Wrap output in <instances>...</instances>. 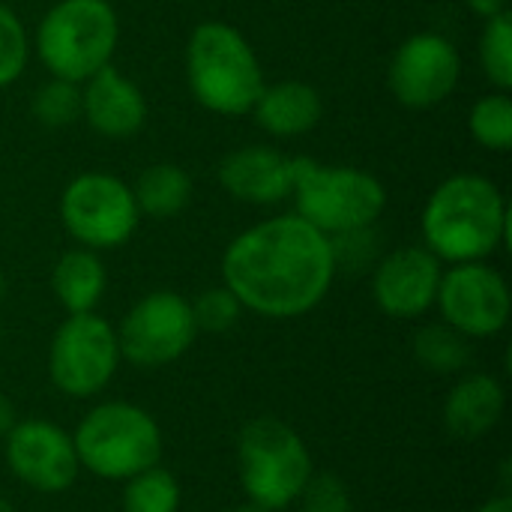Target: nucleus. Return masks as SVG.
<instances>
[{
  "label": "nucleus",
  "instance_id": "obj_12",
  "mask_svg": "<svg viewBox=\"0 0 512 512\" xmlns=\"http://www.w3.org/2000/svg\"><path fill=\"white\" fill-rule=\"evenodd\" d=\"M462 78L459 48L432 30L408 36L390 57L387 87L405 108L426 111L453 96Z\"/></svg>",
  "mask_w": 512,
  "mask_h": 512
},
{
  "label": "nucleus",
  "instance_id": "obj_1",
  "mask_svg": "<svg viewBox=\"0 0 512 512\" xmlns=\"http://www.w3.org/2000/svg\"><path fill=\"white\" fill-rule=\"evenodd\" d=\"M333 243L297 213L240 231L222 255V285L252 315L291 321L324 303L336 279Z\"/></svg>",
  "mask_w": 512,
  "mask_h": 512
},
{
  "label": "nucleus",
  "instance_id": "obj_30",
  "mask_svg": "<svg viewBox=\"0 0 512 512\" xmlns=\"http://www.w3.org/2000/svg\"><path fill=\"white\" fill-rule=\"evenodd\" d=\"M465 3H468V9H471L477 18H483V21L510 12V0H465Z\"/></svg>",
  "mask_w": 512,
  "mask_h": 512
},
{
  "label": "nucleus",
  "instance_id": "obj_9",
  "mask_svg": "<svg viewBox=\"0 0 512 512\" xmlns=\"http://www.w3.org/2000/svg\"><path fill=\"white\" fill-rule=\"evenodd\" d=\"M120 363L117 330L96 312L66 315L48 345V378L69 399L99 396L114 381Z\"/></svg>",
  "mask_w": 512,
  "mask_h": 512
},
{
  "label": "nucleus",
  "instance_id": "obj_10",
  "mask_svg": "<svg viewBox=\"0 0 512 512\" xmlns=\"http://www.w3.org/2000/svg\"><path fill=\"white\" fill-rule=\"evenodd\" d=\"M114 330L120 357L144 372L177 363L198 339L192 306L177 291L144 294Z\"/></svg>",
  "mask_w": 512,
  "mask_h": 512
},
{
  "label": "nucleus",
  "instance_id": "obj_22",
  "mask_svg": "<svg viewBox=\"0 0 512 512\" xmlns=\"http://www.w3.org/2000/svg\"><path fill=\"white\" fill-rule=\"evenodd\" d=\"M180 498L177 477L159 462L123 483L120 504L123 512H180Z\"/></svg>",
  "mask_w": 512,
  "mask_h": 512
},
{
  "label": "nucleus",
  "instance_id": "obj_27",
  "mask_svg": "<svg viewBox=\"0 0 512 512\" xmlns=\"http://www.w3.org/2000/svg\"><path fill=\"white\" fill-rule=\"evenodd\" d=\"M30 60V39L15 9L0 0V90L15 84Z\"/></svg>",
  "mask_w": 512,
  "mask_h": 512
},
{
  "label": "nucleus",
  "instance_id": "obj_5",
  "mask_svg": "<svg viewBox=\"0 0 512 512\" xmlns=\"http://www.w3.org/2000/svg\"><path fill=\"white\" fill-rule=\"evenodd\" d=\"M315 474L303 435L279 417H255L237 435V477L249 504L267 512L294 507Z\"/></svg>",
  "mask_w": 512,
  "mask_h": 512
},
{
  "label": "nucleus",
  "instance_id": "obj_26",
  "mask_svg": "<svg viewBox=\"0 0 512 512\" xmlns=\"http://www.w3.org/2000/svg\"><path fill=\"white\" fill-rule=\"evenodd\" d=\"M189 306H192V318H195L198 333H213V336L234 330L246 312L240 306V300L231 294V288H225V285L201 291L195 300H189Z\"/></svg>",
  "mask_w": 512,
  "mask_h": 512
},
{
  "label": "nucleus",
  "instance_id": "obj_35",
  "mask_svg": "<svg viewBox=\"0 0 512 512\" xmlns=\"http://www.w3.org/2000/svg\"><path fill=\"white\" fill-rule=\"evenodd\" d=\"M0 512H15V507H12L6 498H0Z\"/></svg>",
  "mask_w": 512,
  "mask_h": 512
},
{
  "label": "nucleus",
  "instance_id": "obj_3",
  "mask_svg": "<svg viewBox=\"0 0 512 512\" xmlns=\"http://www.w3.org/2000/svg\"><path fill=\"white\" fill-rule=\"evenodd\" d=\"M186 84L210 114L243 117L264 90V66L252 42L228 21H201L186 42Z\"/></svg>",
  "mask_w": 512,
  "mask_h": 512
},
{
  "label": "nucleus",
  "instance_id": "obj_33",
  "mask_svg": "<svg viewBox=\"0 0 512 512\" xmlns=\"http://www.w3.org/2000/svg\"><path fill=\"white\" fill-rule=\"evenodd\" d=\"M234 512H267V510H264V507H258V504H249V501H246V504H240Z\"/></svg>",
  "mask_w": 512,
  "mask_h": 512
},
{
  "label": "nucleus",
  "instance_id": "obj_20",
  "mask_svg": "<svg viewBox=\"0 0 512 512\" xmlns=\"http://www.w3.org/2000/svg\"><path fill=\"white\" fill-rule=\"evenodd\" d=\"M135 204L141 216L150 219H171L183 213L192 201V177L177 162H156L147 165L135 186H132Z\"/></svg>",
  "mask_w": 512,
  "mask_h": 512
},
{
  "label": "nucleus",
  "instance_id": "obj_13",
  "mask_svg": "<svg viewBox=\"0 0 512 512\" xmlns=\"http://www.w3.org/2000/svg\"><path fill=\"white\" fill-rule=\"evenodd\" d=\"M3 456L9 474L39 495H63L75 486L81 465L72 435L51 420H18L3 438Z\"/></svg>",
  "mask_w": 512,
  "mask_h": 512
},
{
  "label": "nucleus",
  "instance_id": "obj_25",
  "mask_svg": "<svg viewBox=\"0 0 512 512\" xmlns=\"http://www.w3.org/2000/svg\"><path fill=\"white\" fill-rule=\"evenodd\" d=\"M30 111L45 129L72 126L75 120H81V84L66 81V78H48L36 90Z\"/></svg>",
  "mask_w": 512,
  "mask_h": 512
},
{
  "label": "nucleus",
  "instance_id": "obj_28",
  "mask_svg": "<svg viewBox=\"0 0 512 512\" xmlns=\"http://www.w3.org/2000/svg\"><path fill=\"white\" fill-rule=\"evenodd\" d=\"M297 512H354L351 489L330 471H315L294 501Z\"/></svg>",
  "mask_w": 512,
  "mask_h": 512
},
{
  "label": "nucleus",
  "instance_id": "obj_19",
  "mask_svg": "<svg viewBox=\"0 0 512 512\" xmlns=\"http://www.w3.org/2000/svg\"><path fill=\"white\" fill-rule=\"evenodd\" d=\"M108 273L99 252L75 246L63 252L51 270V291L54 300L66 309V315L96 312L99 300L105 297Z\"/></svg>",
  "mask_w": 512,
  "mask_h": 512
},
{
  "label": "nucleus",
  "instance_id": "obj_14",
  "mask_svg": "<svg viewBox=\"0 0 512 512\" xmlns=\"http://www.w3.org/2000/svg\"><path fill=\"white\" fill-rule=\"evenodd\" d=\"M444 264L426 246H399L372 267L375 306L396 321H417L435 309Z\"/></svg>",
  "mask_w": 512,
  "mask_h": 512
},
{
  "label": "nucleus",
  "instance_id": "obj_31",
  "mask_svg": "<svg viewBox=\"0 0 512 512\" xmlns=\"http://www.w3.org/2000/svg\"><path fill=\"white\" fill-rule=\"evenodd\" d=\"M18 423V411H15V405L0 393V438H6L9 435V429Z\"/></svg>",
  "mask_w": 512,
  "mask_h": 512
},
{
  "label": "nucleus",
  "instance_id": "obj_23",
  "mask_svg": "<svg viewBox=\"0 0 512 512\" xmlns=\"http://www.w3.org/2000/svg\"><path fill=\"white\" fill-rule=\"evenodd\" d=\"M471 138L489 153H510L512 150V99L507 90H495L480 96L468 114Z\"/></svg>",
  "mask_w": 512,
  "mask_h": 512
},
{
  "label": "nucleus",
  "instance_id": "obj_6",
  "mask_svg": "<svg viewBox=\"0 0 512 512\" xmlns=\"http://www.w3.org/2000/svg\"><path fill=\"white\" fill-rule=\"evenodd\" d=\"M291 198L294 213L327 237L372 228L387 207V189L375 174L354 165H321L309 156H294Z\"/></svg>",
  "mask_w": 512,
  "mask_h": 512
},
{
  "label": "nucleus",
  "instance_id": "obj_17",
  "mask_svg": "<svg viewBox=\"0 0 512 512\" xmlns=\"http://www.w3.org/2000/svg\"><path fill=\"white\" fill-rule=\"evenodd\" d=\"M507 411V390L489 372H462V378L450 387L444 399V429L456 441H480L498 429Z\"/></svg>",
  "mask_w": 512,
  "mask_h": 512
},
{
  "label": "nucleus",
  "instance_id": "obj_29",
  "mask_svg": "<svg viewBox=\"0 0 512 512\" xmlns=\"http://www.w3.org/2000/svg\"><path fill=\"white\" fill-rule=\"evenodd\" d=\"M330 243H333L336 270L345 267L351 273H360V270L375 267V261L381 258L378 255V243H375V225L372 228H363V231H351V234L330 237Z\"/></svg>",
  "mask_w": 512,
  "mask_h": 512
},
{
  "label": "nucleus",
  "instance_id": "obj_34",
  "mask_svg": "<svg viewBox=\"0 0 512 512\" xmlns=\"http://www.w3.org/2000/svg\"><path fill=\"white\" fill-rule=\"evenodd\" d=\"M6 288H9V285H6V276L0 273V303H3V297H6Z\"/></svg>",
  "mask_w": 512,
  "mask_h": 512
},
{
  "label": "nucleus",
  "instance_id": "obj_21",
  "mask_svg": "<svg viewBox=\"0 0 512 512\" xmlns=\"http://www.w3.org/2000/svg\"><path fill=\"white\" fill-rule=\"evenodd\" d=\"M411 351H414V360L432 375H462L474 357L471 339H465L459 330H453L444 321L423 324L414 333Z\"/></svg>",
  "mask_w": 512,
  "mask_h": 512
},
{
  "label": "nucleus",
  "instance_id": "obj_16",
  "mask_svg": "<svg viewBox=\"0 0 512 512\" xmlns=\"http://www.w3.org/2000/svg\"><path fill=\"white\" fill-rule=\"evenodd\" d=\"M147 96L111 63L81 84V117L102 138H132L147 123Z\"/></svg>",
  "mask_w": 512,
  "mask_h": 512
},
{
  "label": "nucleus",
  "instance_id": "obj_4",
  "mask_svg": "<svg viewBox=\"0 0 512 512\" xmlns=\"http://www.w3.org/2000/svg\"><path fill=\"white\" fill-rule=\"evenodd\" d=\"M75 456L81 471L126 483L129 477L162 462V429L156 417L132 402H99L93 405L72 432Z\"/></svg>",
  "mask_w": 512,
  "mask_h": 512
},
{
  "label": "nucleus",
  "instance_id": "obj_36",
  "mask_svg": "<svg viewBox=\"0 0 512 512\" xmlns=\"http://www.w3.org/2000/svg\"><path fill=\"white\" fill-rule=\"evenodd\" d=\"M0 345H3V324H0Z\"/></svg>",
  "mask_w": 512,
  "mask_h": 512
},
{
  "label": "nucleus",
  "instance_id": "obj_2",
  "mask_svg": "<svg viewBox=\"0 0 512 512\" xmlns=\"http://www.w3.org/2000/svg\"><path fill=\"white\" fill-rule=\"evenodd\" d=\"M420 231L441 264L489 261L510 237V207L489 177L453 174L429 195Z\"/></svg>",
  "mask_w": 512,
  "mask_h": 512
},
{
  "label": "nucleus",
  "instance_id": "obj_32",
  "mask_svg": "<svg viewBox=\"0 0 512 512\" xmlns=\"http://www.w3.org/2000/svg\"><path fill=\"white\" fill-rule=\"evenodd\" d=\"M477 512H512V498L507 492H501V495L483 501V504L477 507Z\"/></svg>",
  "mask_w": 512,
  "mask_h": 512
},
{
  "label": "nucleus",
  "instance_id": "obj_18",
  "mask_svg": "<svg viewBox=\"0 0 512 512\" xmlns=\"http://www.w3.org/2000/svg\"><path fill=\"white\" fill-rule=\"evenodd\" d=\"M249 114L273 138H300L321 123L324 102L312 84L288 78V81L264 84Z\"/></svg>",
  "mask_w": 512,
  "mask_h": 512
},
{
  "label": "nucleus",
  "instance_id": "obj_11",
  "mask_svg": "<svg viewBox=\"0 0 512 512\" xmlns=\"http://www.w3.org/2000/svg\"><path fill=\"white\" fill-rule=\"evenodd\" d=\"M435 306L441 321L459 330L465 339H492L510 324V285L489 261L450 264L441 276Z\"/></svg>",
  "mask_w": 512,
  "mask_h": 512
},
{
  "label": "nucleus",
  "instance_id": "obj_7",
  "mask_svg": "<svg viewBox=\"0 0 512 512\" xmlns=\"http://www.w3.org/2000/svg\"><path fill=\"white\" fill-rule=\"evenodd\" d=\"M120 21L108 0H57L36 27V57L51 78L84 84L117 51Z\"/></svg>",
  "mask_w": 512,
  "mask_h": 512
},
{
  "label": "nucleus",
  "instance_id": "obj_15",
  "mask_svg": "<svg viewBox=\"0 0 512 512\" xmlns=\"http://www.w3.org/2000/svg\"><path fill=\"white\" fill-rule=\"evenodd\" d=\"M219 186L243 204H279L291 198L294 156L267 144H246L222 156L216 168Z\"/></svg>",
  "mask_w": 512,
  "mask_h": 512
},
{
  "label": "nucleus",
  "instance_id": "obj_24",
  "mask_svg": "<svg viewBox=\"0 0 512 512\" xmlns=\"http://www.w3.org/2000/svg\"><path fill=\"white\" fill-rule=\"evenodd\" d=\"M480 66L486 72V78L495 84V90H507L512 87V12L495 15L489 21H483V33H480Z\"/></svg>",
  "mask_w": 512,
  "mask_h": 512
},
{
  "label": "nucleus",
  "instance_id": "obj_8",
  "mask_svg": "<svg viewBox=\"0 0 512 512\" xmlns=\"http://www.w3.org/2000/svg\"><path fill=\"white\" fill-rule=\"evenodd\" d=\"M60 222L78 246L108 252L132 240L141 213L126 180L105 171H84L60 195Z\"/></svg>",
  "mask_w": 512,
  "mask_h": 512
}]
</instances>
